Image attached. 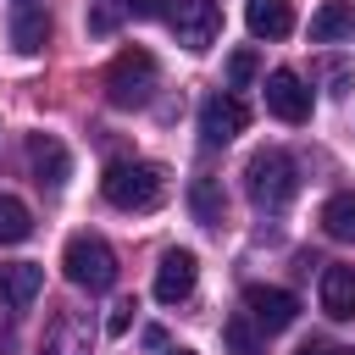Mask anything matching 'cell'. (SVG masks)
Instances as JSON below:
<instances>
[{
  "label": "cell",
  "mask_w": 355,
  "mask_h": 355,
  "mask_svg": "<svg viewBox=\"0 0 355 355\" xmlns=\"http://www.w3.org/2000/svg\"><path fill=\"white\" fill-rule=\"evenodd\" d=\"M17 6H39V0H17Z\"/></svg>",
  "instance_id": "obj_28"
},
{
  "label": "cell",
  "mask_w": 355,
  "mask_h": 355,
  "mask_svg": "<svg viewBox=\"0 0 355 355\" xmlns=\"http://www.w3.org/2000/svg\"><path fill=\"white\" fill-rule=\"evenodd\" d=\"M194 277H200L194 250H166V255H161V266H155V300H161V305L189 300V294H194Z\"/></svg>",
  "instance_id": "obj_9"
},
{
  "label": "cell",
  "mask_w": 355,
  "mask_h": 355,
  "mask_svg": "<svg viewBox=\"0 0 355 355\" xmlns=\"http://www.w3.org/2000/svg\"><path fill=\"white\" fill-rule=\"evenodd\" d=\"M122 11L144 22V17H166V0H122Z\"/></svg>",
  "instance_id": "obj_24"
},
{
  "label": "cell",
  "mask_w": 355,
  "mask_h": 355,
  "mask_svg": "<svg viewBox=\"0 0 355 355\" xmlns=\"http://www.w3.org/2000/svg\"><path fill=\"white\" fill-rule=\"evenodd\" d=\"M222 338H227V355H261V327H255L244 311H233V316L222 322Z\"/></svg>",
  "instance_id": "obj_19"
},
{
  "label": "cell",
  "mask_w": 355,
  "mask_h": 355,
  "mask_svg": "<svg viewBox=\"0 0 355 355\" xmlns=\"http://www.w3.org/2000/svg\"><path fill=\"white\" fill-rule=\"evenodd\" d=\"M61 266H67V277H72L78 288H89V294H105V288L116 283V250H111L100 233H72L67 250H61Z\"/></svg>",
  "instance_id": "obj_4"
},
{
  "label": "cell",
  "mask_w": 355,
  "mask_h": 355,
  "mask_svg": "<svg viewBox=\"0 0 355 355\" xmlns=\"http://www.w3.org/2000/svg\"><path fill=\"white\" fill-rule=\"evenodd\" d=\"M39 294H44V266H39V261H11V266H0V305H6V311H28Z\"/></svg>",
  "instance_id": "obj_11"
},
{
  "label": "cell",
  "mask_w": 355,
  "mask_h": 355,
  "mask_svg": "<svg viewBox=\"0 0 355 355\" xmlns=\"http://www.w3.org/2000/svg\"><path fill=\"white\" fill-rule=\"evenodd\" d=\"M189 211H194L200 227H222V222H227V194H222V183H216V178H194V183H189Z\"/></svg>",
  "instance_id": "obj_17"
},
{
  "label": "cell",
  "mask_w": 355,
  "mask_h": 355,
  "mask_svg": "<svg viewBox=\"0 0 355 355\" xmlns=\"http://www.w3.org/2000/svg\"><path fill=\"white\" fill-rule=\"evenodd\" d=\"M89 322L78 316V311H55V322L44 327V344H39V355H89Z\"/></svg>",
  "instance_id": "obj_12"
},
{
  "label": "cell",
  "mask_w": 355,
  "mask_h": 355,
  "mask_svg": "<svg viewBox=\"0 0 355 355\" xmlns=\"http://www.w3.org/2000/svg\"><path fill=\"white\" fill-rule=\"evenodd\" d=\"M244 122H250V111H244L239 94H205V105H200V139L211 150L216 144H233L244 133Z\"/></svg>",
  "instance_id": "obj_7"
},
{
  "label": "cell",
  "mask_w": 355,
  "mask_h": 355,
  "mask_svg": "<svg viewBox=\"0 0 355 355\" xmlns=\"http://www.w3.org/2000/svg\"><path fill=\"white\" fill-rule=\"evenodd\" d=\"M244 194H250L255 211H288L294 194H300V166H294V155L277 150V144L255 150V155L244 161Z\"/></svg>",
  "instance_id": "obj_2"
},
{
  "label": "cell",
  "mask_w": 355,
  "mask_h": 355,
  "mask_svg": "<svg viewBox=\"0 0 355 355\" xmlns=\"http://www.w3.org/2000/svg\"><path fill=\"white\" fill-rule=\"evenodd\" d=\"M244 22L255 39H288L294 33V6L288 0H244Z\"/></svg>",
  "instance_id": "obj_13"
},
{
  "label": "cell",
  "mask_w": 355,
  "mask_h": 355,
  "mask_svg": "<svg viewBox=\"0 0 355 355\" xmlns=\"http://www.w3.org/2000/svg\"><path fill=\"white\" fill-rule=\"evenodd\" d=\"M28 166H33V178L44 189H61L72 178V155H67V144L55 133H28Z\"/></svg>",
  "instance_id": "obj_10"
},
{
  "label": "cell",
  "mask_w": 355,
  "mask_h": 355,
  "mask_svg": "<svg viewBox=\"0 0 355 355\" xmlns=\"http://www.w3.org/2000/svg\"><path fill=\"white\" fill-rule=\"evenodd\" d=\"M322 311L333 322H349L355 316V266H327L322 272Z\"/></svg>",
  "instance_id": "obj_14"
},
{
  "label": "cell",
  "mask_w": 355,
  "mask_h": 355,
  "mask_svg": "<svg viewBox=\"0 0 355 355\" xmlns=\"http://www.w3.org/2000/svg\"><path fill=\"white\" fill-rule=\"evenodd\" d=\"M33 233V211L17 194H0V244H22Z\"/></svg>",
  "instance_id": "obj_18"
},
{
  "label": "cell",
  "mask_w": 355,
  "mask_h": 355,
  "mask_svg": "<svg viewBox=\"0 0 355 355\" xmlns=\"http://www.w3.org/2000/svg\"><path fill=\"white\" fill-rule=\"evenodd\" d=\"M155 78H161L155 55L133 44V50H122V55L105 67V100H111V105H122V111H133V105H150V94H155Z\"/></svg>",
  "instance_id": "obj_3"
},
{
  "label": "cell",
  "mask_w": 355,
  "mask_h": 355,
  "mask_svg": "<svg viewBox=\"0 0 355 355\" xmlns=\"http://www.w3.org/2000/svg\"><path fill=\"white\" fill-rule=\"evenodd\" d=\"M244 316H250L261 333H283V327H294V316H300V300H294L288 288L255 283V288H244Z\"/></svg>",
  "instance_id": "obj_6"
},
{
  "label": "cell",
  "mask_w": 355,
  "mask_h": 355,
  "mask_svg": "<svg viewBox=\"0 0 355 355\" xmlns=\"http://www.w3.org/2000/svg\"><path fill=\"white\" fill-rule=\"evenodd\" d=\"M266 111L277 122H311V89H305V78L288 72V67H277L266 78Z\"/></svg>",
  "instance_id": "obj_8"
},
{
  "label": "cell",
  "mask_w": 355,
  "mask_h": 355,
  "mask_svg": "<svg viewBox=\"0 0 355 355\" xmlns=\"http://www.w3.org/2000/svg\"><path fill=\"white\" fill-rule=\"evenodd\" d=\"M255 72H261V61H255V50H250V44L227 55V89H244V83H250Z\"/></svg>",
  "instance_id": "obj_21"
},
{
  "label": "cell",
  "mask_w": 355,
  "mask_h": 355,
  "mask_svg": "<svg viewBox=\"0 0 355 355\" xmlns=\"http://www.w3.org/2000/svg\"><path fill=\"white\" fill-rule=\"evenodd\" d=\"M122 17H128L122 0H94V6H89V33H111Z\"/></svg>",
  "instance_id": "obj_22"
},
{
  "label": "cell",
  "mask_w": 355,
  "mask_h": 355,
  "mask_svg": "<svg viewBox=\"0 0 355 355\" xmlns=\"http://www.w3.org/2000/svg\"><path fill=\"white\" fill-rule=\"evenodd\" d=\"M128 322H133V300L111 305V316H105V333H111V338H122V333H128Z\"/></svg>",
  "instance_id": "obj_23"
},
{
  "label": "cell",
  "mask_w": 355,
  "mask_h": 355,
  "mask_svg": "<svg viewBox=\"0 0 355 355\" xmlns=\"http://www.w3.org/2000/svg\"><path fill=\"white\" fill-rule=\"evenodd\" d=\"M294 355H338V349H333V344H322V338H311V344H300Z\"/></svg>",
  "instance_id": "obj_25"
},
{
  "label": "cell",
  "mask_w": 355,
  "mask_h": 355,
  "mask_svg": "<svg viewBox=\"0 0 355 355\" xmlns=\"http://www.w3.org/2000/svg\"><path fill=\"white\" fill-rule=\"evenodd\" d=\"M172 33H178V44L183 50H211V39H216V28H222V11H216V0H166V17H161Z\"/></svg>",
  "instance_id": "obj_5"
},
{
  "label": "cell",
  "mask_w": 355,
  "mask_h": 355,
  "mask_svg": "<svg viewBox=\"0 0 355 355\" xmlns=\"http://www.w3.org/2000/svg\"><path fill=\"white\" fill-rule=\"evenodd\" d=\"M100 194H105L116 211H155V205L166 200V166L139 161V155L105 161V172H100Z\"/></svg>",
  "instance_id": "obj_1"
},
{
  "label": "cell",
  "mask_w": 355,
  "mask_h": 355,
  "mask_svg": "<svg viewBox=\"0 0 355 355\" xmlns=\"http://www.w3.org/2000/svg\"><path fill=\"white\" fill-rule=\"evenodd\" d=\"M44 39H50V17L39 6H17L11 11V44H17V55H39Z\"/></svg>",
  "instance_id": "obj_16"
},
{
  "label": "cell",
  "mask_w": 355,
  "mask_h": 355,
  "mask_svg": "<svg viewBox=\"0 0 355 355\" xmlns=\"http://www.w3.org/2000/svg\"><path fill=\"white\" fill-rule=\"evenodd\" d=\"M322 233L327 239H355V194H333L322 205Z\"/></svg>",
  "instance_id": "obj_20"
},
{
  "label": "cell",
  "mask_w": 355,
  "mask_h": 355,
  "mask_svg": "<svg viewBox=\"0 0 355 355\" xmlns=\"http://www.w3.org/2000/svg\"><path fill=\"white\" fill-rule=\"evenodd\" d=\"M311 39H316V44L355 39V0H327V6L311 17Z\"/></svg>",
  "instance_id": "obj_15"
},
{
  "label": "cell",
  "mask_w": 355,
  "mask_h": 355,
  "mask_svg": "<svg viewBox=\"0 0 355 355\" xmlns=\"http://www.w3.org/2000/svg\"><path fill=\"white\" fill-rule=\"evenodd\" d=\"M6 316H11V311H6ZM6 316H0V349H11V322H6Z\"/></svg>",
  "instance_id": "obj_26"
},
{
  "label": "cell",
  "mask_w": 355,
  "mask_h": 355,
  "mask_svg": "<svg viewBox=\"0 0 355 355\" xmlns=\"http://www.w3.org/2000/svg\"><path fill=\"white\" fill-rule=\"evenodd\" d=\"M166 355H194V349H166Z\"/></svg>",
  "instance_id": "obj_27"
},
{
  "label": "cell",
  "mask_w": 355,
  "mask_h": 355,
  "mask_svg": "<svg viewBox=\"0 0 355 355\" xmlns=\"http://www.w3.org/2000/svg\"><path fill=\"white\" fill-rule=\"evenodd\" d=\"M338 355H355V349H338Z\"/></svg>",
  "instance_id": "obj_29"
}]
</instances>
